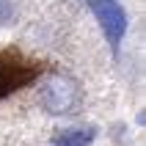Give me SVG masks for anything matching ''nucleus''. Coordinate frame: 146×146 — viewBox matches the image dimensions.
<instances>
[{"label":"nucleus","instance_id":"1","mask_svg":"<svg viewBox=\"0 0 146 146\" xmlns=\"http://www.w3.org/2000/svg\"><path fill=\"white\" fill-rule=\"evenodd\" d=\"M39 105L52 116H72L83 105V91L72 77L52 74V77H47L41 83V88H39Z\"/></svg>","mask_w":146,"mask_h":146},{"label":"nucleus","instance_id":"2","mask_svg":"<svg viewBox=\"0 0 146 146\" xmlns=\"http://www.w3.org/2000/svg\"><path fill=\"white\" fill-rule=\"evenodd\" d=\"M88 8H91V14L97 17L113 58H119L124 33H127V11H124V6L119 0H88Z\"/></svg>","mask_w":146,"mask_h":146},{"label":"nucleus","instance_id":"3","mask_svg":"<svg viewBox=\"0 0 146 146\" xmlns=\"http://www.w3.org/2000/svg\"><path fill=\"white\" fill-rule=\"evenodd\" d=\"M94 138H97V127H91V124H74V127L55 130L50 143L52 146H91Z\"/></svg>","mask_w":146,"mask_h":146},{"label":"nucleus","instance_id":"4","mask_svg":"<svg viewBox=\"0 0 146 146\" xmlns=\"http://www.w3.org/2000/svg\"><path fill=\"white\" fill-rule=\"evenodd\" d=\"M14 17V3L11 0H0V25H8Z\"/></svg>","mask_w":146,"mask_h":146}]
</instances>
